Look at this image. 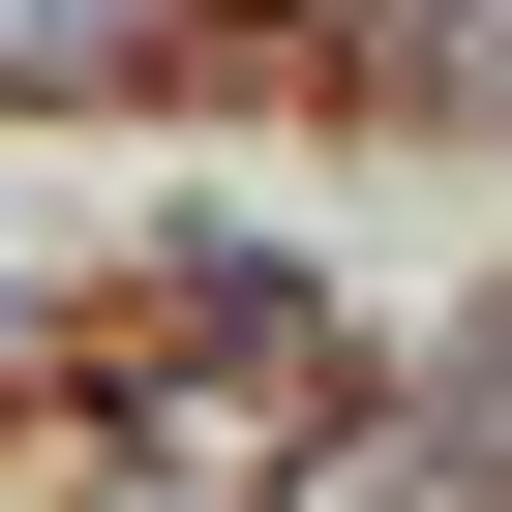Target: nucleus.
Wrapping results in <instances>:
<instances>
[{"instance_id":"2","label":"nucleus","mask_w":512,"mask_h":512,"mask_svg":"<svg viewBox=\"0 0 512 512\" xmlns=\"http://www.w3.org/2000/svg\"><path fill=\"white\" fill-rule=\"evenodd\" d=\"M392 61L422 91H512V0H392Z\"/></svg>"},{"instance_id":"1","label":"nucleus","mask_w":512,"mask_h":512,"mask_svg":"<svg viewBox=\"0 0 512 512\" xmlns=\"http://www.w3.org/2000/svg\"><path fill=\"white\" fill-rule=\"evenodd\" d=\"M121 31H151V0H0V91H91Z\"/></svg>"}]
</instances>
